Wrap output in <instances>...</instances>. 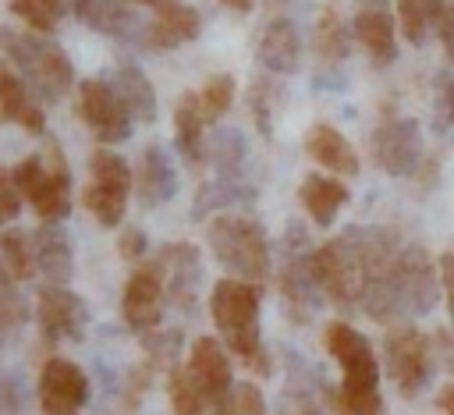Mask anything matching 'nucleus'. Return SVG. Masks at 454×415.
Segmentation results:
<instances>
[{
    "mask_svg": "<svg viewBox=\"0 0 454 415\" xmlns=\"http://www.w3.org/2000/svg\"><path fill=\"white\" fill-rule=\"evenodd\" d=\"M440 110H443V121L454 124V78H447L440 89Z\"/></svg>",
    "mask_w": 454,
    "mask_h": 415,
    "instance_id": "nucleus-45",
    "label": "nucleus"
},
{
    "mask_svg": "<svg viewBox=\"0 0 454 415\" xmlns=\"http://www.w3.org/2000/svg\"><path fill=\"white\" fill-rule=\"evenodd\" d=\"M333 411L337 415H387V404H383L380 390H344V387H337Z\"/></svg>",
    "mask_w": 454,
    "mask_h": 415,
    "instance_id": "nucleus-38",
    "label": "nucleus"
},
{
    "mask_svg": "<svg viewBox=\"0 0 454 415\" xmlns=\"http://www.w3.org/2000/svg\"><path fill=\"white\" fill-rule=\"evenodd\" d=\"M11 174L43 223H60L71 213V167L57 142H46L43 153L21 156Z\"/></svg>",
    "mask_w": 454,
    "mask_h": 415,
    "instance_id": "nucleus-6",
    "label": "nucleus"
},
{
    "mask_svg": "<svg viewBox=\"0 0 454 415\" xmlns=\"http://www.w3.org/2000/svg\"><path fill=\"white\" fill-rule=\"evenodd\" d=\"M351 39L372 57V64L397 60V25L383 7H358L351 18Z\"/></svg>",
    "mask_w": 454,
    "mask_h": 415,
    "instance_id": "nucleus-22",
    "label": "nucleus"
},
{
    "mask_svg": "<svg viewBox=\"0 0 454 415\" xmlns=\"http://www.w3.org/2000/svg\"><path fill=\"white\" fill-rule=\"evenodd\" d=\"M309 248H284V262H280V298H284V309L294 323H309L316 316V301H319V287L312 280V270H309Z\"/></svg>",
    "mask_w": 454,
    "mask_h": 415,
    "instance_id": "nucleus-17",
    "label": "nucleus"
},
{
    "mask_svg": "<svg viewBox=\"0 0 454 415\" xmlns=\"http://www.w3.org/2000/svg\"><path fill=\"white\" fill-rule=\"evenodd\" d=\"M177 188H181V181H177V170H174L167 149L156 145V142L145 145L142 156H138V163H135V192H138L142 206L145 209H156V206L170 202L177 195Z\"/></svg>",
    "mask_w": 454,
    "mask_h": 415,
    "instance_id": "nucleus-20",
    "label": "nucleus"
},
{
    "mask_svg": "<svg viewBox=\"0 0 454 415\" xmlns=\"http://www.w3.org/2000/svg\"><path fill=\"white\" fill-rule=\"evenodd\" d=\"M436 39H440V46L447 50V57L454 60V0H443V4H440V14H436Z\"/></svg>",
    "mask_w": 454,
    "mask_h": 415,
    "instance_id": "nucleus-43",
    "label": "nucleus"
},
{
    "mask_svg": "<svg viewBox=\"0 0 454 415\" xmlns=\"http://www.w3.org/2000/svg\"><path fill=\"white\" fill-rule=\"evenodd\" d=\"M362 7H380V0H358Z\"/></svg>",
    "mask_w": 454,
    "mask_h": 415,
    "instance_id": "nucleus-50",
    "label": "nucleus"
},
{
    "mask_svg": "<svg viewBox=\"0 0 454 415\" xmlns=\"http://www.w3.org/2000/svg\"><path fill=\"white\" fill-rule=\"evenodd\" d=\"M0 121H14L28 135L46 131V114L35 103V92L25 85V78L7 60H0Z\"/></svg>",
    "mask_w": 454,
    "mask_h": 415,
    "instance_id": "nucleus-21",
    "label": "nucleus"
},
{
    "mask_svg": "<svg viewBox=\"0 0 454 415\" xmlns=\"http://www.w3.org/2000/svg\"><path fill=\"white\" fill-rule=\"evenodd\" d=\"M128 4H145V7H156V4H163V0H128Z\"/></svg>",
    "mask_w": 454,
    "mask_h": 415,
    "instance_id": "nucleus-49",
    "label": "nucleus"
},
{
    "mask_svg": "<svg viewBox=\"0 0 454 415\" xmlns=\"http://www.w3.org/2000/svg\"><path fill=\"white\" fill-rule=\"evenodd\" d=\"M11 14L32 28V32H43L50 35L64 14V0H11Z\"/></svg>",
    "mask_w": 454,
    "mask_h": 415,
    "instance_id": "nucleus-35",
    "label": "nucleus"
},
{
    "mask_svg": "<svg viewBox=\"0 0 454 415\" xmlns=\"http://www.w3.org/2000/svg\"><path fill=\"white\" fill-rule=\"evenodd\" d=\"M199 103L206 110V121H216L220 114H227L234 103V78L231 74H209L199 89Z\"/></svg>",
    "mask_w": 454,
    "mask_h": 415,
    "instance_id": "nucleus-37",
    "label": "nucleus"
},
{
    "mask_svg": "<svg viewBox=\"0 0 454 415\" xmlns=\"http://www.w3.org/2000/svg\"><path fill=\"white\" fill-rule=\"evenodd\" d=\"M234 415H266V401H262V390L255 383L234 387Z\"/></svg>",
    "mask_w": 454,
    "mask_h": 415,
    "instance_id": "nucleus-41",
    "label": "nucleus"
},
{
    "mask_svg": "<svg viewBox=\"0 0 454 415\" xmlns=\"http://www.w3.org/2000/svg\"><path fill=\"white\" fill-rule=\"evenodd\" d=\"M25 323V301L18 294V277L0 259V344Z\"/></svg>",
    "mask_w": 454,
    "mask_h": 415,
    "instance_id": "nucleus-36",
    "label": "nucleus"
},
{
    "mask_svg": "<svg viewBox=\"0 0 454 415\" xmlns=\"http://www.w3.org/2000/svg\"><path fill=\"white\" fill-rule=\"evenodd\" d=\"M443 0H394L397 28L411 46H422L436 32V14Z\"/></svg>",
    "mask_w": 454,
    "mask_h": 415,
    "instance_id": "nucleus-31",
    "label": "nucleus"
},
{
    "mask_svg": "<svg viewBox=\"0 0 454 415\" xmlns=\"http://www.w3.org/2000/svg\"><path fill=\"white\" fill-rule=\"evenodd\" d=\"M369 156L390 177L411 174L422 160V128H419V121H411V117L380 121L369 135Z\"/></svg>",
    "mask_w": 454,
    "mask_h": 415,
    "instance_id": "nucleus-13",
    "label": "nucleus"
},
{
    "mask_svg": "<svg viewBox=\"0 0 454 415\" xmlns=\"http://www.w3.org/2000/svg\"><path fill=\"white\" fill-rule=\"evenodd\" d=\"M206 124L209 121H206L202 103H199V89L181 92V99L174 106V142H177V149H181V156L188 163H202L206 160V149H209Z\"/></svg>",
    "mask_w": 454,
    "mask_h": 415,
    "instance_id": "nucleus-27",
    "label": "nucleus"
},
{
    "mask_svg": "<svg viewBox=\"0 0 454 415\" xmlns=\"http://www.w3.org/2000/svg\"><path fill=\"white\" fill-rule=\"evenodd\" d=\"M167 394H170V411L174 415H206L209 404L202 397V390L192 383L184 365H170L167 372Z\"/></svg>",
    "mask_w": 454,
    "mask_h": 415,
    "instance_id": "nucleus-33",
    "label": "nucleus"
},
{
    "mask_svg": "<svg viewBox=\"0 0 454 415\" xmlns=\"http://www.w3.org/2000/svg\"><path fill=\"white\" fill-rule=\"evenodd\" d=\"M35 245V270L43 273L46 284H67L74 273V252H71V238L64 227L57 223H43L32 234Z\"/></svg>",
    "mask_w": 454,
    "mask_h": 415,
    "instance_id": "nucleus-26",
    "label": "nucleus"
},
{
    "mask_svg": "<svg viewBox=\"0 0 454 415\" xmlns=\"http://www.w3.org/2000/svg\"><path fill=\"white\" fill-rule=\"evenodd\" d=\"M440 284H443L447 312H450V319H454V252H443V255H440Z\"/></svg>",
    "mask_w": 454,
    "mask_h": 415,
    "instance_id": "nucleus-44",
    "label": "nucleus"
},
{
    "mask_svg": "<svg viewBox=\"0 0 454 415\" xmlns=\"http://www.w3.org/2000/svg\"><path fill=\"white\" fill-rule=\"evenodd\" d=\"M206 160L216 167V174H227V177H241V167H245V138L241 131H216L209 149H206Z\"/></svg>",
    "mask_w": 454,
    "mask_h": 415,
    "instance_id": "nucleus-34",
    "label": "nucleus"
},
{
    "mask_svg": "<svg viewBox=\"0 0 454 415\" xmlns=\"http://www.w3.org/2000/svg\"><path fill=\"white\" fill-rule=\"evenodd\" d=\"M436 348H440V355H443V362H447V369L454 372V333H447V330H440V333H436Z\"/></svg>",
    "mask_w": 454,
    "mask_h": 415,
    "instance_id": "nucleus-46",
    "label": "nucleus"
},
{
    "mask_svg": "<svg viewBox=\"0 0 454 415\" xmlns=\"http://www.w3.org/2000/svg\"><path fill=\"white\" fill-rule=\"evenodd\" d=\"M255 195V188L241 177H227V174H216L213 181H206L199 192H195V206H192V216H209L213 209H223L231 202H248Z\"/></svg>",
    "mask_w": 454,
    "mask_h": 415,
    "instance_id": "nucleus-30",
    "label": "nucleus"
},
{
    "mask_svg": "<svg viewBox=\"0 0 454 415\" xmlns=\"http://www.w3.org/2000/svg\"><path fill=\"white\" fill-rule=\"evenodd\" d=\"M199 32H202V18L192 4L163 0V4L153 7V18L145 21L142 43L153 46V50H174V46H184V43L199 39Z\"/></svg>",
    "mask_w": 454,
    "mask_h": 415,
    "instance_id": "nucleus-19",
    "label": "nucleus"
},
{
    "mask_svg": "<svg viewBox=\"0 0 454 415\" xmlns=\"http://www.w3.org/2000/svg\"><path fill=\"white\" fill-rule=\"evenodd\" d=\"M160 266L167 277V298L181 312H192L199 301V284H202V259L192 241H170L160 248Z\"/></svg>",
    "mask_w": 454,
    "mask_h": 415,
    "instance_id": "nucleus-16",
    "label": "nucleus"
},
{
    "mask_svg": "<svg viewBox=\"0 0 454 415\" xmlns=\"http://www.w3.org/2000/svg\"><path fill=\"white\" fill-rule=\"evenodd\" d=\"M117 252H121L128 262H142L145 252H149V241H145L142 227H124L121 238H117Z\"/></svg>",
    "mask_w": 454,
    "mask_h": 415,
    "instance_id": "nucleus-42",
    "label": "nucleus"
},
{
    "mask_svg": "<svg viewBox=\"0 0 454 415\" xmlns=\"http://www.w3.org/2000/svg\"><path fill=\"white\" fill-rule=\"evenodd\" d=\"M436 401H440V408H443V415H454V383H447V387H440V394H436Z\"/></svg>",
    "mask_w": 454,
    "mask_h": 415,
    "instance_id": "nucleus-47",
    "label": "nucleus"
},
{
    "mask_svg": "<svg viewBox=\"0 0 454 415\" xmlns=\"http://www.w3.org/2000/svg\"><path fill=\"white\" fill-rule=\"evenodd\" d=\"M35 319H39V333L50 344H57V341H82V333L89 326L85 301L67 284L39 287V294H35Z\"/></svg>",
    "mask_w": 454,
    "mask_h": 415,
    "instance_id": "nucleus-15",
    "label": "nucleus"
},
{
    "mask_svg": "<svg viewBox=\"0 0 454 415\" xmlns=\"http://www.w3.org/2000/svg\"><path fill=\"white\" fill-rule=\"evenodd\" d=\"M440 291V259H433L422 245H401L397 255L369 280L362 309L376 323H397L404 316L433 312Z\"/></svg>",
    "mask_w": 454,
    "mask_h": 415,
    "instance_id": "nucleus-2",
    "label": "nucleus"
},
{
    "mask_svg": "<svg viewBox=\"0 0 454 415\" xmlns=\"http://www.w3.org/2000/svg\"><path fill=\"white\" fill-rule=\"evenodd\" d=\"M131 192H135V170L128 167V160L110 145L96 149L89 156V184L82 188V202L96 216V223L121 227Z\"/></svg>",
    "mask_w": 454,
    "mask_h": 415,
    "instance_id": "nucleus-7",
    "label": "nucleus"
},
{
    "mask_svg": "<svg viewBox=\"0 0 454 415\" xmlns=\"http://www.w3.org/2000/svg\"><path fill=\"white\" fill-rule=\"evenodd\" d=\"M206 241H209V252L213 259L231 273V277H241V280H252V284H266L270 277V238H266V227L255 220V216H245V213H216L206 227Z\"/></svg>",
    "mask_w": 454,
    "mask_h": 415,
    "instance_id": "nucleus-5",
    "label": "nucleus"
},
{
    "mask_svg": "<svg viewBox=\"0 0 454 415\" xmlns=\"http://www.w3.org/2000/svg\"><path fill=\"white\" fill-rule=\"evenodd\" d=\"M114 89L121 92V99H124V106L131 110L135 121H142V124H153L156 121V110H160L156 89H153L149 74L138 64H121L114 71Z\"/></svg>",
    "mask_w": 454,
    "mask_h": 415,
    "instance_id": "nucleus-28",
    "label": "nucleus"
},
{
    "mask_svg": "<svg viewBox=\"0 0 454 415\" xmlns=\"http://www.w3.org/2000/svg\"><path fill=\"white\" fill-rule=\"evenodd\" d=\"M348 46H351V28L344 25L340 11L333 4L323 7L319 18H316V25H312V50H316V57L337 64V60L348 57Z\"/></svg>",
    "mask_w": 454,
    "mask_h": 415,
    "instance_id": "nucleus-29",
    "label": "nucleus"
},
{
    "mask_svg": "<svg viewBox=\"0 0 454 415\" xmlns=\"http://www.w3.org/2000/svg\"><path fill=\"white\" fill-rule=\"evenodd\" d=\"M401 238L387 227H348L309 252V270L323 298L340 309L362 305L369 280L397 255Z\"/></svg>",
    "mask_w": 454,
    "mask_h": 415,
    "instance_id": "nucleus-1",
    "label": "nucleus"
},
{
    "mask_svg": "<svg viewBox=\"0 0 454 415\" xmlns=\"http://www.w3.org/2000/svg\"><path fill=\"white\" fill-rule=\"evenodd\" d=\"M348 199H351L348 184L333 174H305L298 184V202L316 227H330L337 213L348 206Z\"/></svg>",
    "mask_w": 454,
    "mask_h": 415,
    "instance_id": "nucleus-23",
    "label": "nucleus"
},
{
    "mask_svg": "<svg viewBox=\"0 0 454 415\" xmlns=\"http://www.w3.org/2000/svg\"><path fill=\"white\" fill-rule=\"evenodd\" d=\"M21 202H25V195H21L18 181H14V174L0 167V227H7V223L18 220Z\"/></svg>",
    "mask_w": 454,
    "mask_h": 415,
    "instance_id": "nucleus-40",
    "label": "nucleus"
},
{
    "mask_svg": "<svg viewBox=\"0 0 454 415\" xmlns=\"http://www.w3.org/2000/svg\"><path fill=\"white\" fill-rule=\"evenodd\" d=\"M383 365L390 383L404 394L415 397L429 376H433V344L422 330H415L411 323H394L383 337Z\"/></svg>",
    "mask_w": 454,
    "mask_h": 415,
    "instance_id": "nucleus-8",
    "label": "nucleus"
},
{
    "mask_svg": "<svg viewBox=\"0 0 454 415\" xmlns=\"http://www.w3.org/2000/svg\"><path fill=\"white\" fill-rule=\"evenodd\" d=\"M323 344H326L330 358L340 365L344 390H380V358L365 333H358L344 319H333L323 330Z\"/></svg>",
    "mask_w": 454,
    "mask_h": 415,
    "instance_id": "nucleus-10",
    "label": "nucleus"
},
{
    "mask_svg": "<svg viewBox=\"0 0 454 415\" xmlns=\"http://www.w3.org/2000/svg\"><path fill=\"white\" fill-rule=\"evenodd\" d=\"M259 284L241 280V277H223L209 291V319L227 344L231 355H238L252 372L266 376L270 372V355L262 348V330H259Z\"/></svg>",
    "mask_w": 454,
    "mask_h": 415,
    "instance_id": "nucleus-3",
    "label": "nucleus"
},
{
    "mask_svg": "<svg viewBox=\"0 0 454 415\" xmlns=\"http://www.w3.org/2000/svg\"><path fill=\"white\" fill-rule=\"evenodd\" d=\"M220 4H223V7H227V11H238V14H248V11H252V4H255V0H220Z\"/></svg>",
    "mask_w": 454,
    "mask_h": 415,
    "instance_id": "nucleus-48",
    "label": "nucleus"
},
{
    "mask_svg": "<svg viewBox=\"0 0 454 415\" xmlns=\"http://www.w3.org/2000/svg\"><path fill=\"white\" fill-rule=\"evenodd\" d=\"M184 369L192 376V383L202 390L209 415H234V372H231V358H227V344L220 337H195L184 358Z\"/></svg>",
    "mask_w": 454,
    "mask_h": 415,
    "instance_id": "nucleus-9",
    "label": "nucleus"
},
{
    "mask_svg": "<svg viewBox=\"0 0 454 415\" xmlns=\"http://www.w3.org/2000/svg\"><path fill=\"white\" fill-rule=\"evenodd\" d=\"M273 99H277V89L270 78H252V89H248V110L259 124L262 135L273 131Z\"/></svg>",
    "mask_w": 454,
    "mask_h": 415,
    "instance_id": "nucleus-39",
    "label": "nucleus"
},
{
    "mask_svg": "<svg viewBox=\"0 0 454 415\" xmlns=\"http://www.w3.org/2000/svg\"><path fill=\"white\" fill-rule=\"evenodd\" d=\"M71 11L82 25L117 43H142L145 25L128 0H71Z\"/></svg>",
    "mask_w": 454,
    "mask_h": 415,
    "instance_id": "nucleus-18",
    "label": "nucleus"
},
{
    "mask_svg": "<svg viewBox=\"0 0 454 415\" xmlns=\"http://www.w3.org/2000/svg\"><path fill=\"white\" fill-rule=\"evenodd\" d=\"M163 301H167V277L160 259H142L128 284H124V298H121V312L128 330H135L138 337L153 333L163 319Z\"/></svg>",
    "mask_w": 454,
    "mask_h": 415,
    "instance_id": "nucleus-12",
    "label": "nucleus"
},
{
    "mask_svg": "<svg viewBox=\"0 0 454 415\" xmlns=\"http://www.w3.org/2000/svg\"><path fill=\"white\" fill-rule=\"evenodd\" d=\"M0 259L7 262V270L18 277V280H28L35 270V245H32V234L18 231V227H7L0 234Z\"/></svg>",
    "mask_w": 454,
    "mask_h": 415,
    "instance_id": "nucleus-32",
    "label": "nucleus"
},
{
    "mask_svg": "<svg viewBox=\"0 0 454 415\" xmlns=\"http://www.w3.org/2000/svg\"><path fill=\"white\" fill-rule=\"evenodd\" d=\"M259 64L273 74H294L301 67V35L291 18H273L259 35Z\"/></svg>",
    "mask_w": 454,
    "mask_h": 415,
    "instance_id": "nucleus-24",
    "label": "nucleus"
},
{
    "mask_svg": "<svg viewBox=\"0 0 454 415\" xmlns=\"http://www.w3.org/2000/svg\"><path fill=\"white\" fill-rule=\"evenodd\" d=\"M39 408L43 415H82L89 404V376L78 362L53 355L39 369Z\"/></svg>",
    "mask_w": 454,
    "mask_h": 415,
    "instance_id": "nucleus-14",
    "label": "nucleus"
},
{
    "mask_svg": "<svg viewBox=\"0 0 454 415\" xmlns=\"http://www.w3.org/2000/svg\"><path fill=\"white\" fill-rule=\"evenodd\" d=\"M305 153L312 156V163H319L330 174H358V153L348 142L344 131H337L333 124L319 121L305 131Z\"/></svg>",
    "mask_w": 454,
    "mask_h": 415,
    "instance_id": "nucleus-25",
    "label": "nucleus"
},
{
    "mask_svg": "<svg viewBox=\"0 0 454 415\" xmlns=\"http://www.w3.org/2000/svg\"><path fill=\"white\" fill-rule=\"evenodd\" d=\"M0 50L7 64L25 78V85L43 103H57L74 89V64L71 57L32 28H0Z\"/></svg>",
    "mask_w": 454,
    "mask_h": 415,
    "instance_id": "nucleus-4",
    "label": "nucleus"
},
{
    "mask_svg": "<svg viewBox=\"0 0 454 415\" xmlns=\"http://www.w3.org/2000/svg\"><path fill=\"white\" fill-rule=\"evenodd\" d=\"M78 92V117L89 124V131L103 142V145H114V142H124L131 135V110L124 106L121 92L114 89V82H103V78H85L74 85Z\"/></svg>",
    "mask_w": 454,
    "mask_h": 415,
    "instance_id": "nucleus-11",
    "label": "nucleus"
}]
</instances>
